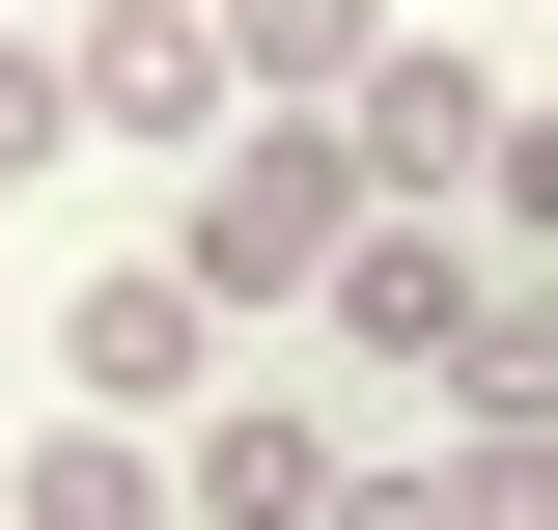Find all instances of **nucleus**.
Segmentation results:
<instances>
[{"instance_id":"obj_1","label":"nucleus","mask_w":558,"mask_h":530,"mask_svg":"<svg viewBox=\"0 0 558 530\" xmlns=\"http://www.w3.org/2000/svg\"><path fill=\"white\" fill-rule=\"evenodd\" d=\"M502 112H531V57H502V28H391V57H363V112H336V196H363V224H475Z\"/></svg>"},{"instance_id":"obj_2","label":"nucleus","mask_w":558,"mask_h":530,"mask_svg":"<svg viewBox=\"0 0 558 530\" xmlns=\"http://www.w3.org/2000/svg\"><path fill=\"white\" fill-rule=\"evenodd\" d=\"M336 252H363V196H336V140H223L196 196H168V279H196L223 335H279V308H336Z\"/></svg>"},{"instance_id":"obj_3","label":"nucleus","mask_w":558,"mask_h":530,"mask_svg":"<svg viewBox=\"0 0 558 530\" xmlns=\"http://www.w3.org/2000/svg\"><path fill=\"white\" fill-rule=\"evenodd\" d=\"M57 419H140V447H196V419H223V308H196L168 252H84V279H57Z\"/></svg>"},{"instance_id":"obj_4","label":"nucleus","mask_w":558,"mask_h":530,"mask_svg":"<svg viewBox=\"0 0 558 530\" xmlns=\"http://www.w3.org/2000/svg\"><path fill=\"white\" fill-rule=\"evenodd\" d=\"M84 140H168V168H223L252 140V84H223V0H84Z\"/></svg>"},{"instance_id":"obj_5","label":"nucleus","mask_w":558,"mask_h":530,"mask_svg":"<svg viewBox=\"0 0 558 530\" xmlns=\"http://www.w3.org/2000/svg\"><path fill=\"white\" fill-rule=\"evenodd\" d=\"M475 308H502V252H475V224H363L307 335H336V363H475Z\"/></svg>"},{"instance_id":"obj_6","label":"nucleus","mask_w":558,"mask_h":530,"mask_svg":"<svg viewBox=\"0 0 558 530\" xmlns=\"http://www.w3.org/2000/svg\"><path fill=\"white\" fill-rule=\"evenodd\" d=\"M336 474H363V447H336L307 392H223L196 447H168V503H196V530H336Z\"/></svg>"},{"instance_id":"obj_7","label":"nucleus","mask_w":558,"mask_h":530,"mask_svg":"<svg viewBox=\"0 0 558 530\" xmlns=\"http://www.w3.org/2000/svg\"><path fill=\"white\" fill-rule=\"evenodd\" d=\"M391 28H418V0H223V84H252V140H336Z\"/></svg>"},{"instance_id":"obj_8","label":"nucleus","mask_w":558,"mask_h":530,"mask_svg":"<svg viewBox=\"0 0 558 530\" xmlns=\"http://www.w3.org/2000/svg\"><path fill=\"white\" fill-rule=\"evenodd\" d=\"M0 530H196V503H168V447H140V419H28Z\"/></svg>"},{"instance_id":"obj_9","label":"nucleus","mask_w":558,"mask_h":530,"mask_svg":"<svg viewBox=\"0 0 558 530\" xmlns=\"http://www.w3.org/2000/svg\"><path fill=\"white\" fill-rule=\"evenodd\" d=\"M447 419H558V279H502V308H475V363H447Z\"/></svg>"},{"instance_id":"obj_10","label":"nucleus","mask_w":558,"mask_h":530,"mask_svg":"<svg viewBox=\"0 0 558 530\" xmlns=\"http://www.w3.org/2000/svg\"><path fill=\"white\" fill-rule=\"evenodd\" d=\"M447 530H558V419H447Z\"/></svg>"},{"instance_id":"obj_11","label":"nucleus","mask_w":558,"mask_h":530,"mask_svg":"<svg viewBox=\"0 0 558 530\" xmlns=\"http://www.w3.org/2000/svg\"><path fill=\"white\" fill-rule=\"evenodd\" d=\"M475 252H502V279H558V84L502 112V168H475Z\"/></svg>"},{"instance_id":"obj_12","label":"nucleus","mask_w":558,"mask_h":530,"mask_svg":"<svg viewBox=\"0 0 558 530\" xmlns=\"http://www.w3.org/2000/svg\"><path fill=\"white\" fill-rule=\"evenodd\" d=\"M28 168H84V57L57 28H0V196H28Z\"/></svg>"},{"instance_id":"obj_13","label":"nucleus","mask_w":558,"mask_h":530,"mask_svg":"<svg viewBox=\"0 0 558 530\" xmlns=\"http://www.w3.org/2000/svg\"><path fill=\"white\" fill-rule=\"evenodd\" d=\"M336 530H447V447H391V474H336Z\"/></svg>"},{"instance_id":"obj_14","label":"nucleus","mask_w":558,"mask_h":530,"mask_svg":"<svg viewBox=\"0 0 558 530\" xmlns=\"http://www.w3.org/2000/svg\"><path fill=\"white\" fill-rule=\"evenodd\" d=\"M0 335H28V279H0Z\"/></svg>"},{"instance_id":"obj_15","label":"nucleus","mask_w":558,"mask_h":530,"mask_svg":"<svg viewBox=\"0 0 558 530\" xmlns=\"http://www.w3.org/2000/svg\"><path fill=\"white\" fill-rule=\"evenodd\" d=\"M531 28H558V0H531Z\"/></svg>"},{"instance_id":"obj_16","label":"nucleus","mask_w":558,"mask_h":530,"mask_svg":"<svg viewBox=\"0 0 558 530\" xmlns=\"http://www.w3.org/2000/svg\"><path fill=\"white\" fill-rule=\"evenodd\" d=\"M531 84H558V57H531Z\"/></svg>"}]
</instances>
